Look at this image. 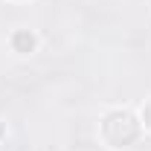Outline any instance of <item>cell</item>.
I'll return each instance as SVG.
<instances>
[{"instance_id":"1","label":"cell","mask_w":151,"mask_h":151,"mask_svg":"<svg viewBox=\"0 0 151 151\" xmlns=\"http://www.w3.org/2000/svg\"><path fill=\"white\" fill-rule=\"evenodd\" d=\"M139 128H142V122L131 111H111L102 119V139L111 148H125V145L137 142Z\"/></svg>"},{"instance_id":"2","label":"cell","mask_w":151,"mask_h":151,"mask_svg":"<svg viewBox=\"0 0 151 151\" xmlns=\"http://www.w3.org/2000/svg\"><path fill=\"white\" fill-rule=\"evenodd\" d=\"M35 47H38L35 32H29V29H18V32H12V50H15L18 55H29V52H35Z\"/></svg>"},{"instance_id":"3","label":"cell","mask_w":151,"mask_h":151,"mask_svg":"<svg viewBox=\"0 0 151 151\" xmlns=\"http://www.w3.org/2000/svg\"><path fill=\"white\" fill-rule=\"evenodd\" d=\"M142 125H145V128L151 131V99L145 102V105H142Z\"/></svg>"}]
</instances>
